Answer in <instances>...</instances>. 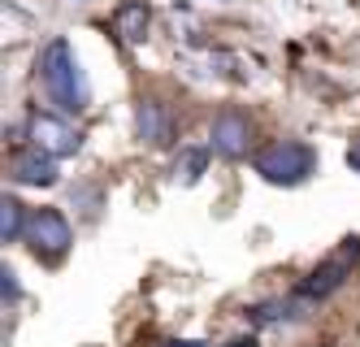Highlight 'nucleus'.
Instances as JSON below:
<instances>
[{
    "mask_svg": "<svg viewBox=\"0 0 360 347\" xmlns=\"http://www.w3.org/2000/svg\"><path fill=\"white\" fill-rule=\"evenodd\" d=\"M39 83L48 92V100L57 104L61 113H83L91 104V87H87V74L74 57L70 39H53L39 52Z\"/></svg>",
    "mask_w": 360,
    "mask_h": 347,
    "instance_id": "1",
    "label": "nucleus"
},
{
    "mask_svg": "<svg viewBox=\"0 0 360 347\" xmlns=\"http://www.w3.org/2000/svg\"><path fill=\"white\" fill-rule=\"evenodd\" d=\"M252 170L274 187H300L317 170V152L308 144H300V139H274L252 156Z\"/></svg>",
    "mask_w": 360,
    "mask_h": 347,
    "instance_id": "2",
    "label": "nucleus"
},
{
    "mask_svg": "<svg viewBox=\"0 0 360 347\" xmlns=\"http://www.w3.org/2000/svg\"><path fill=\"white\" fill-rule=\"evenodd\" d=\"M22 244H27L44 265H57V260L74 248V226L65 222L61 208H31Z\"/></svg>",
    "mask_w": 360,
    "mask_h": 347,
    "instance_id": "3",
    "label": "nucleus"
},
{
    "mask_svg": "<svg viewBox=\"0 0 360 347\" xmlns=\"http://www.w3.org/2000/svg\"><path fill=\"white\" fill-rule=\"evenodd\" d=\"M27 135H31L35 148L53 152L57 161H61V156H74L83 148V135L65 122V113H31L27 118Z\"/></svg>",
    "mask_w": 360,
    "mask_h": 347,
    "instance_id": "4",
    "label": "nucleus"
},
{
    "mask_svg": "<svg viewBox=\"0 0 360 347\" xmlns=\"http://www.w3.org/2000/svg\"><path fill=\"white\" fill-rule=\"evenodd\" d=\"M209 148L221 161H243L252 148V118L239 109H221L213 118V130H209Z\"/></svg>",
    "mask_w": 360,
    "mask_h": 347,
    "instance_id": "5",
    "label": "nucleus"
},
{
    "mask_svg": "<svg viewBox=\"0 0 360 347\" xmlns=\"http://www.w3.org/2000/svg\"><path fill=\"white\" fill-rule=\"evenodd\" d=\"M9 178L22 182V187H53L61 174H57V156L53 152H44V148H22L13 156V165H9Z\"/></svg>",
    "mask_w": 360,
    "mask_h": 347,
    "instance_id": "6",
    "label": "nucleus"
},
{
    "mask_svg": "<svg viewBox=\"0 0 360 347\" xmlns=\"http://www.w3.org/2000/svg\"><path fill=\"white\" fill-rule=\"evenodd\" d=\"M352 256L347 252H339V256H330V260H321L313 274H308L304 282H300V300H326V296H334L343 282H347V274H352Z\"/></svg>",
    "mask_w": 360,
    "mask_h": 347,
    "instance_id": "7",
    "label": "nucleus"
},
{
    "mask_svg": "<svg viewBox=\"0 0 360 347\" xmlns=\"http://www.w3.org/2000/svg\"><path fill=\"white\" fill-rule=\"evenodd\" d=\"M135 135L152 148L169 144V113H165L161 100H139L135 104Z\"/></svg>",
    "mask_w": 360,
    "mask_h": 347,
    "instance_id": "8",
    "label": "nucleus"
},
{
    "mask_svg": "<svg viewBox=\"0 0 360 347\" xmlns=\"http://www.w3.org/2000/svg\"><path fill=\"white\" fill-rule=\"evenodd\" d=\"M148 26H152L148 0H126V5H117V13H113V35L122 44H139L148 35Z\"/></svg>",
    "mask_w": 360,
    "mask_h": 347,
    "instance_id": "9",
    "label": "nucleus"
},
{
    "mask_svg": "<svg viewBox=\"0 0 360 347\" xmlns=\"http://www.w3.org/2000/svg\"><path fill=\"white\" fill-rule=\"evenodd\" d=\"M27 217H31V208H22L18 196H5L0 200V239H5V244H18V239L27 234Z\"/></svg>",
    "mask_w": 360,
    "mask_h": 347,
    "instance_id": "10",
    "label": "nucleus"
},
{
    "mask_svg": "<svg viewBox=\"0 0 360 347\" xmlns=\"http://www.w3.org/2000/svg\"><path fill=\"white\" fill-rule=\"evenodd\" d=\"M209 152H213V148H187V152H183V161L174 165L178 182H183V187H195L200 174H204V165H209Z\"/></svg>",
    "mask_w": 360,
    "mask_h": 347,
    "instance_id": "11",
    "label": "nucleus"
},
{
    "mask_svg": "<svg viewBox=\"0 0 360 347\" xmlns=\"http://www.w3.org/2000/svg\"><path fill=\"white\" fill-rule=\"evenodd\" d=\"M287 317H295V313H291V304H282V300H265V304L252 308L256 326H274V322H287Z\"/></svg>",
    "mask_w": 360,
    "mask_h": 347,
    "instance_id": "12",
    "label": "nucleus"
},
{
    "mask_svg": "<svg viewBox=\"0 0 360 347\" xmlns=\"http://www.w3.org/2000/svg\"><path fill=\"white\" fill-rule=\"evenodd\" d=\"M0 300H5V304H18V300H22V286H18V274L9 270V265H5V270H0Z\"/></svg>",
    "mask_w": 360,
    "mask_h": 347,
    "instance_id": "13",
    "label": "nucleus"
},
{
    "mask_svg": "<svg viewBox=\"0 0 360 347\" xmlns=\"http://www.w3.org/2000/svg\"><path fill=\"white\" fill-rule=\"evenodd\" d=\"M347 165H352V170H356V174H360V139H356V144H352V148H347Z\"/></svg>",
    "mask_w": 360,
    "mask_h": 347,
    "instance_id": "14",
    "label": "nucleus"
},
{
    "mask_svg": "<svg viewBox=\"0 0 360 347\" xmlns=\"http://www.w3.org/2000/svg\"><path fill=\"white\" fill-rule=\"evenodd\" d=\"M226 347H256V339L248 334V339H235V343H226Z\"/></svg>",
    "mask_w": 360,
    "mask_h": 347,
    "instance_id": "15",
    "label": "nucleus"
},
{
    "mask_svg": "<svg viewBox=\"0 0 360 347\" xmlns=\"http://www.w3.org/2000/svg\"><path fill=\"white\" fill-rule=\"evenodd\" d=\"M169 347H209V343H169Z\"/></svg>",
    "mask_w": 360,
    "mask_h": 347,
    "instance_id": "16",
    "label": "nucleus"
}]
</instances>
